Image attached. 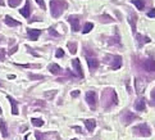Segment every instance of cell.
I'll return each mask as SVG.
<instances>
[{
    "label": "cell",
    "instance_id": "cell-1",
    "mask_svg": "<svg viewBox=\"0 0 155 140\" xmlns=\"http://www.w3.org/2000/svg\"><path fill=\"white\" fill-rule=\"evenodd\" d=\"M101 100H103V104L106 109H109L112 106H115L118 103V98H117V94L113 89H106L105 91H103L101 94Z\"/></svg>",
    "mask_w": 155,
    "mask_h": 140
},
{
    "label": "cell",
    "instance_id": "cell-2",
    "mask_svg": "<svg viewBox=\"0 0 155 140\" xmlns=\"http://www.w3.org/2000/svg\"><path fill=\"white\" fill-rule=\"evenodd\" d=\"M67 1L64 0H51L50 1V12L54 18H58L63 14V12L67 9Z\"/></svg>",
    "mask_w": 155,
    "mask_h": 140
},
{
    "label": "cell",
    "instance_id": "cell-3",
    "mask_svg": "<svg viewBox=\"0 0 155 140\" xmlns=\"http://www.w3.org/2000/svg\"><path fill=\"white\" fill-rule=\"evenodd\" d=\"M133 132L138 136H142V138H149V136L151 135V130L146 123H140V125L135 126Z\"/></svg>",
    "mask_w": 155,
    "mask_h": 140
},
{
    "label": "cell",
    "instance_id": "cell-4",
    "mask_svg": "<svg viewBox=\"0 0 155 140\" xmlns=\"http://www.w3.org/2000/svg\"><path fill=\"white\" fill-rule=\"evenodd\" d=\"M86 102L91 109L96 108V103H98V96L95 91H87L86 93Z\"/></svg>",
    "mask_w": 155,
    "mask_h": 140
},
{
    "label": "cell",
    "instance_id": "cell-5",
    "mask_svg": "<svg viewBox=\"0 0 155 140\" xmlns=\"http://www.w3.org/2000/svg\"><path fill=\"white\" fill-rule=\"evenodd\" d=\"M68 22L71 23L72 31H80V18H78V15H69Z\"/></svg>",
    "mask_w": 155,
    "mask_h": 140
},
{
    "label": "cell",
    "instance_id": "cell-6",
    "mask_svg": "<svg viewBox=\"0 0 155 140\" xmlns=\"http://www.w3.org/2000/svg\"><path fill=\"white\" fill-rule=\"evenodd\" d=\"M142 68L146 72H155V61L154 59H145L142 62Z\"/></svg>",
    "mask_w": 155,
    "mask_h": 140
},
{
    "label": "cell",
    "instance_id": "cell-7",
    "mask_svg": "<svg viewBox=\"0 0 155 140\" xmlns=\"http://www.w3.org/2000/svg\"><path fill=\"white\" fill-rule=\"evenodd\" d=\"M138 117L136 115H133L132 112H130V110H126V112L123 113V122L126 123V125H130L131 122H133L135 120H137Z\"/></svg>",
    "mask_w": 155,
    "mask_h": 140
},
{
    "label": "cell",
    "instance_id": "cell-8",
    "mask_svg": "<svg viewBox=\"0 0 155 140\" xmlns=\"http://www.w3.org/2000/svg\"><path fill=\"white\" fill-rule=\"evenodd\" d=\"M109 58L113 61L112 62V68L113 70H118L122 66V58L119 55H109Z\"/></svg>",
    "mask_w": 155,
    "mask_h": 140
},
{
    "label": "cell",
    "instance_id": "cell-9",
    "mask_svg": "<svg viewBox=\"0 0 155 140\" xmlns=\"http://www.w3.org/2000/svg\"><path fill=\"white\" fill-rule=\"evenodd\" d=\"M72 66L75 67V70H76V72H77V76H78V77H83V71H82V67H81L80 59L75 58V59L72 61Z\"/></svg>",
    "mask_w": 155,
    "mask_h": 140
},
{
    "label": "cell",
    "instance_id": "cell-10",
    "mask_svg": "<svg viewBox=\"0 0 155 140\" xmlns=\"http://www.w3.org/2000/svg\"><path fill=\"white\" fill-rule=\"evenodd\" d=\"M87 64H89V68L92 71H95L96 68L99 67V61L96 58H91V57H87Z\"/></svg>",
    "mask_w": 155,
    "mask_h": 140
},
{
    "label": "cell",
    "instance_id": "cell-11",
    "mask_svg": "<svg viewBox=\"0 0 155 140\" xmlns=\"http://www.w3.org/2000/svg\"><path fill=\"white\" fill-rule=\"evenodd\" d=\"M19 13H21V14L23 15V17H26V18L30 17V14H31V4H30V1H27L23 8H21Z\"/></svg>",
    "mask_w": 155,
    "mask_h": 140
},
{
    "label": "cell",
    "instance_id": "cell-12",
    "mask_svg": "<svg viewBox=\"0 0 155 140\" xmlns=\"http://www.w3.org/2000/svg\"><path fill=\"white\" fill-rule=\"evenodd\" d=\"M27 34H28V36H30V39L32 41H36L37 37L41 35V30H32V28H30V30L27 31Z\"/></svg>",
    "mask_w": 155,
    "mask_h": 140
},
{
    "label": "cell",
    "instance_id": "cell-13",
    "mask_svg": "<svg viewBox=\"0 0 155 140\" xmlns=\"http://www.w3.org/2000/svg\"><path fill=\"white\" fill-rule=\"evenodd\" d=\"M145 107H146V103H145V98H138L135 103V108L137 110H144Z\"/></svg>",
    "mask_w": 155,
    "mask_h": 140
},
{
    "label": "cell",
    "instance_id": "cell-14",
    "mask_svg": "<svg viewBox=\"0 0 155 140\" xmlns=\"http://www.w3.org/2000/svg\"><path fill=\"white\" fill-rule=\"evenodd\" d=\"M5 23L8 25V26H10V27H15V26H19L21 25V22H18V21H15L14 18H12L10 15H5Z\"/></svg>",
    "mask_w": 155,
    "mask_h": 140
},
{
    "label": "cell",
    "instance_id": "cell-15",
    "mask_svg": "<svg viewBox=\"0 0 155 140\" xmlns=\"http://www.w3.org/2000/svg\"><path fill=\"white\" fill-rule=\"evenodd\" d=\"M49 71H50V72L53 73V75H60V73L63 72L62 68L58 66V64H55V63H51V64H50V66H49Z\"/></svg>",
    "mask_w": 155,
    "mask_h": 140
},
{
    "label": "cell",
    "instance_id": "cell-16",
    "mask_svg": "<svg viewBox=\"0 0 155 140\" xmlns=\"http://www.w3.org/2000/svg\"><path fill=\"white\" fill-rule=\"evenodd\" d=\"M0 132H1V135L4 136V138L8 136V126H6L4 120H1V118H0Z\"/></svg>",
    "mask_w": 155,
    "mask_h": 140
},
{
    "label": "cell",
    "instance_id": "cell-17",
    "mask_svg": "<svg viewBox=\"0 0 155 140\" xmlns=\"http://www.w3.org/2000/svg\"><path fill=\"white\" fill-rule=\"evenodd\" d=\"M8 100L10 102V106H12V113L14 116L18 115V106H17V102H15L14 99H13L12 96H8Z\"/></svg>",
    "mask_w": 155,
    "mask_h": 140
},
{
    "label": "cell",
    "instance_id": "cell-18",
    "mask_svg": "<svg viewBox=\"0 0 155 140\" xmlns=\"http://www.w3.org/2000/svg\"><path fill=\"white\" fill-rule=\"evenodd\" d=\"M85 126H86V129L89 130V131H94V129L96 127V121L95 120H86L85 121Z\"/></svg>",
    "mask_w": 155,
    "mask_h": 140
},
{
    "label": "cell",
    "instance_id": "cell-19",
    "mask_svg": "<svg viewBox=\"0 0 155 140\" xmlns=\"http://www.w3.org/2000/svg\"><path fill=\"white\" fill-rule=\"evenodd\" d=\"M136 37H137V40H138V45H140V46H142L144 44H147V43H150V39L147 37V36H142V35H136Z\"/></svg>",
    "mask_w": 155,
    "mask_h": 140
},
{
    "label": "cell",
    "instance_id": "cell-20",
    "mask_svg": "<svg viewBox=\"0 0 155 140\" xmlns=\"http://www.w3.org/2000/svg\"><path fill=\"white\" fill-rule=\"evenodd\" d=\"M131 1H132V4L138 9V11H144V8H145L144 0H131Z\"/></svg>",
    "mask_w": 155,
    "mask_h": 140
},
{
    "label": "cell",
    "instance_id": "cell-21",
    "mask_svg": "<svg viewBox=\"0 0 155 140\" xmlns=\"http://www.w3.org/2000/svg\"><path fill=\"white\" fill-rule=\"evenodd\" d=\"M99 19L101 22H104V23H110V22H113V18L110 17V15H108V14H104V15H100Z\"/></svg>",
    "mask_w": 155,
    "mask_h": 140
},
{
    "label": "cell",
    "instance_id": "cell-22",
    "mask_svg": "<svg viewBox=\"0 0 155 140\" xmlns=\"http://www.w3.org/2000/svg\"><path fill=\"white\" fill-rule=\"evenodd\" d=\"M92 28H94V25L91 23V22H87V23H86L85 26H83V28H82V32H83V34H89V32L91 31Z\"/></svg>",
    "mask_w": 155,
    "mask_h": 140
},
{
    "label": "cell",
    "instance_id": "cell-23",
    "mask_svg": "<svg viewBox=\"0 0 155 140\" xmlns=\"http://www.w3.org/2000/svg\"><path fill=\"white\" fill-rule=\"evenodd\" d=\"M136 14H131L130 15V22H131V26H132V31H136Z\"/></svg>",
    "mask_w": 155,
    "mask_h": 140
},
{
    "label": "cell",
    "instance_id": "cell-24",
    "mask_svg": "<svg viewBox=\"0 0 155 140\" xmlns=\"http://www.w3.org/2000/svg\"><path fill=\"white\" fill-rule=\"evenodd\" d=\"M31 122H32V125L36 126V127H40V126L44 125V121H43L41 118H32Z\"/></svg>",
    "mask_w": 155,
    "mask_h": 140
},
{
    "label": "cell",
    "instance_id": "cell-25",
    "mask_svg": "<svg viewBox=\"0 0 155 140\" xmlns=\"http://www.w3.org/2000/svg\"><path fill=\"white\" fill-rule=\"evenodd\" d=\"M68 49H69L71 54H76L77 53V45H76V43H68Z\"/></svg>",
    "mask_w": 155,
    "mask_h": 140
},
{
    "label": "cell",
    "instance_id": "cell-26",
    "mask_svg": "<svg viewBox=\"0 0 155 140\" xmlns=\"http://www.w3.org/2000/svg\"><path fill=\"white\" fill-rule=\"evenodd\" d=\"M22 0H9V6H12V8H15V6L19 5V3H21Z\"/></svg>",
    "mask_w": 155,
    "mask_h": 140
},
{
    "label": "cell",
    "instance_id": "cell-27",
    "mask_svg": "<svg viewBox=\"0 0 155 140\" xmlns=\"http://www.w3.org/2000/svg\"><path fill=\"white\" fill-rule=\"evenodd\" d=\"M30 79L31 80H43L44 76H41V75H30Z\"/></svg>",
    "mask_w": 155,
    "mask_h": 140
},
{
    "label": "cell",
    "instance_id": "cell-28",
    "mask_svg": "<svg viewBox=\"0 0 155 140\" xmlns=\"http://www.w3.org/2000/svg\"><path fill=\"white\" fill-rule=\"evenodd\" d=\"M63 55H64V51H63V49H57V53H55V57L57 58H62L63 57Z\"/></svg>",
    "mask_w": 155,
    "mask_h": 140
},
{
    "label": "cell",
    "instance_id": "cell-29",
    "mask_svg": "<svg viewBox=\"0 0 155 140\" xmlns=\"http://www.w3.org/2000/svg\"><path fill=\"white\" fill-rule=\"evenodd\" d=\"M147 17H150V18H155V9H151V11L147 12Z\"/></svg>",
    "mask_w": 155,
    "mask_h": 140
},
{
    "label": "cell",
    "instance_id": "cell-30",
    "mask_svg": "<svg viewBox=\"0 0 155 140\" xmlns=\"http://www.w3.org/2000/svg\"><path fill=\"white\" fill-rule=\"evenodd\" d=\"M36 139H37V140H45V134H40V132H36Z\"/></svg>",
    "mask_w": 155,
    "mask_h": 140
},
{
    "label": "cell",
    "instance_id": "cell-31",
    "mask_svg": "<svg viewBox=\"0 0 155 140\" xmlns=\"http://www.w3.org/2000/svg\"><path fill=\"white\" fill-rule=\"evenodd\" d=\"M49 34L50 35H53V36H59V34L54 30V28H49Z\"/></svg>",
    "mask_w": 155,
    "mask_h": 140
},
{
    "label": "cell",
    "instance_id": "cell-32",
    "mask_svg": "<svg viewBox=\"0 0 155 140\" xmlns=\"http://www.w3.org/2000/svg\"><path fill=\"white\" fill-rule=\"evenodd\" d=\"M36 3H37V4L40 5L43 9H45V3H44V0H36Z\"/></svg>",
    "mask_w": 155,
    "mask_h": 140
},
{
    "label": "cell",
    "instance_id": "cell-33",
    "mask_svg": "<svg viewBox=\"0 0 155 140\" xmlns=\"http://www.w3.org/2000/svg\"><path fill=\"white\" fill-rule=\"evenodd\" d=\"M17 49H18V46H14V48H12L10 50H9V54H14L15 51H17Z\"/></svg>",
    "mask_w": 155,
    "mask_h": 140
},
{
    "label": "cell",
    "instance_id": "cell-34",
    "mask_svg": "<svg viewBox=\"0 0 155 140\" xmlns=\"http://www.w3.org/2000/svg\"><path fill=\"white\" fill-rule=\"evenodd\" d=\"M151 99H153L154 102H155V87L153 89V91H151Z\"/></svg>",
    "mask_w": 155,
    "mask_h": 140
},
{
    "label": "cell",
    "instance_id": "cell-35",
    "mask_svg": "<svg viewBox=\"0 0 155 140\" xmlns=\"http://www.w3.org/2000/svg\"><path fill=\"white\" fill-rule=\"evenodd\" d=\"M78 95H80V91H78V90H76V91L72 93V96H78Z\"/></svg>",
    "mask_w": 155,
    "mask_h": 140
},
{
    "label": "cell",
    "instance_id": "cell-36",
    "mask_svg": "<svg viewBox=\"0 0 155 140\" xmlns=\"http://www.w3.org/2000/svg\"><path fill=\"white\" fill-rule=\"evenodd\" d=\"M0 5H4V0H0Z\"/></svg>",
    "mask_w": 155,
    "mask_h": 140
},
{
    "label": "cell",
    "instance_id": "cell-37",
    "mask_svg": "<svg viewBox=\"0 0 155 140\" xmlns=\"http://www.w3.org/2000/svg\"><path fill=\"white\" fill-rule=\"evenodd\" d=\"M0 113H1V108H0Z\"/></svg>",
    "mask_w": 155,
    "mask_h": 140
},
{
    "label": "cell",
    "instance_id": "cell-38",
    "mask_svg": "<svg viewBox=\"0 0 155 140\" xmlns=\"http://www.w3.org/2000/svg\"><path fill=\"white\" fill-rule=\"evenodd\" d=\"M0 85H1V84H0Z\"/></svg>",
    "mask_w": 155,
    "mask_h": 140
}]
</instances>
